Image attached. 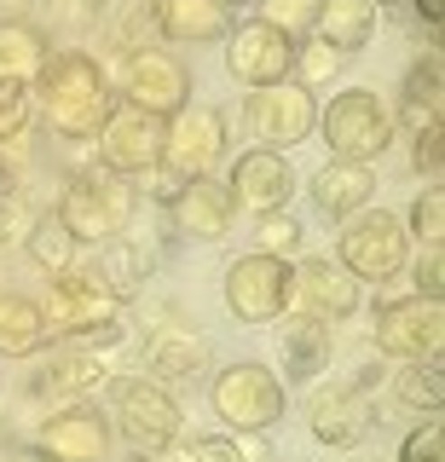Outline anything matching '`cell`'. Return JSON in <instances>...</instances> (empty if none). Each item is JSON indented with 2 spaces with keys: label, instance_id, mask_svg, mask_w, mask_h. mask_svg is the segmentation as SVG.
<instances>
[{
  "label": "cell",
  "instance_id": "cell-1",
  "mask_svg": "<svg viewBox=\"0 0 445 462\" xmlns=\"http://www.w3.org/2000/svg\"><path fill=\"white\" fill-rule=\"evenodd\" d=\"M35 93H41L47 127L59 139H76V144L98 139V127L116 110V87H110L105 64L93 52H52L35 76Z\"/></svg>",
  "mask_w": 445,
  "mask_h": 462
},
{
  "label": "cell",
  "instance_id": "cell-2",
  "mask_svg": "<svg viewBox=\"0 0 445 462\" xmlns=\"http://www.w3.org/2000/svg\"><path fill=\"white\" fill-rule=\"evenodd\" d=\"M41 312H47L52 336H64L70 346H81V353H105V346L122 341V300L110 295L93 272H76V266L59 272L52 289H47V300H41Z\"/></svg>",
  "mask_w": 445,
  "mask_h": 462
},
{
  "label": "cell",
  "instance_id": "cell-3",
  "mask_svg": "<svg viewBox=\"0 0 445 462\" xmlns=\"http://www.w3.org/2000/svg\"><path fill=\"white\" fill-rule=\"evenodd\" d=\"M312 134L324 139L329 162H376L387 144H394V110L370 87H348V93H336L319 110Z\"/></svg>",
  "mask_w": 445,
  "mask_h": 462
},
{
  "label": "cell",
  "instance_id": "cell-4",
  "mask_svg": "<svg viewBox=\"0 0 445 462\" xmlns=\"http://www.w3.org/2000/svg\"><path fill=\"white\" fill-rule=\"evenodd\" d=\"M134 185H122V173L98 168V173H76V180L64 185L59 197V220L70 226V237L76 243H110L127 231V214H134Z\"/></svg>",
  "mask_w": 445,
  "mask_h": 462
},
{
  "label": "cell",
  "instance_id": "cell-5",
  "mask_svg": "<svg viewBox=\"0 0 445 462\" xmlns=\"http://www.w3.org/2000/svg\"><path fill=\"white\" fill-rule=\"evenodd\" d=\"M110 416H116L122 439L134 445L139 457H156L180 439V404L162 382H151V375H116V382H110Z\"/></svg>",
  "mask_w": 445,
  "mask_h": 462
},
{
  "label": "cell",
  "instance_id": "cell-6",
  "mask_svg": "<svg viewBox=\"0 0 445 462\" xmlns=\"http://www.w3.org/2000/svg\"><path fill=\"white\" fill-rule=\"evenodd\" d=\"M405 249H411L405 220L387 214V208L348 214V220H341V237H336V260L353 272V278H370V283L394 278V272L405 266Z\"/></svg>",
  "mask_w": 445,
  "mask_h": 462
},
{
  "label": "cell",
  "instance_id": "cell-7",
  "mask_svg": "<svg viewBox=\"0 0 445 462\" xmlns=\"http://www.w3.org/2000/svg\"><path fill=\"white\" fill-rule=\"evenodd\" d=\"M209 399H214V416H220L226 428H237V433H261V428H272L283 416V382L266 365L220 370L214 387H209Z\"/></svg>",
  "mask_w": 445,
  "mask_h": 462
},
{
  "label": "cell",
  "instance_id": "cell-8",
  "mask_svg": "<svg viewBox=\"0 0 445 462\" xmlns=\"http://www.w3.org/2000/svg\"><path fill=\"white\" fill-rule=\"evenodd\" d=\"M226 307L237 324H278L290 312V260L278 254H243L226 266Z\"/></svg>",
  "mask_w": 445,
  "mask_h": 462
},
{
  "label": "cell",
  "instance_id": "cell-9",
  "mask_svg": "<svg viewBox=\"0 0 445 462\" xmlns=\"http://www.w3.org/2000/svg\"><path fill=\"white\" fill-rule=\"evenodd\" d=\"M122 105H134V110H151V116H174L180 105H191V69L180 64L174 52H162V47H139V52H127L122 58Z\"/></svg>",
  "mask_w": 445,
  "mask_h": 462
},
{
  "label": "cell",
  "instance_id": "cell-10",
  "mask_svg": "<svg viewBox=\"0 0 445 462\" xmlns=\"http://www.w3.org/2000/svg\"><path fill=\"white\" fill-rule=\"evenodd\" d=\"M370 341L376 353L399 358V365H416V358H440V341H445V312L440 300L428 295H405V300H387L370 324Z\"/></svg>",
  "mask_w": 445,
  "mask_h": 462
},
{
  "label": "cell",
  "instance_id": "cell-11",
  "mask_svg": "<svg viewBox=\"0 0 445 462\" xmlns=\"http://www.w3.org/2000/svg\"><path fill=\"white\" fill-rule=\"evenodd\" d=\"M249 134L261 139V151H290L312 134L319 122V98L307 93L301 81H272V87H255L249 93Z\"/></svg>",
  "mask_w": 445,
  "mask_h": 462
},
{
  "label": "cell",
  "instance_id": "cell-12",
  "mask_svg": "<svg viewBox=\"0 0 445 462\" xmlns=\"http://www.w3.org/2000/svg\"><path fill=\"white\" fill-rule=\"evenodd\" d=\"M220 156H226V116L214 105H180L168 116L162 162L174 168L180 180H209Z\"/></svg>",
  "mask_w": 445,
  "mask_h": 462
},
{
  "label": "cell",
  "instance_id": "cell-13",
  "mask_svg": "<svg viewBox=\"0 0 445 462\" xmlns=\"http://www.w3.org/2000/svg\"><path fill=\"white\" fill-rule=\"evenodd\" d=\"M162 139H168V122L151 110H134V105H116L110 110V122L98 127V168L122 173V180H134V173H145L151 162H162Z\"/></svg>",
  "mask_w": 445,
  "mask_h": 462
},
{
  "label": "cell",
  "instance_id": "cell-14",
  "mask_svg": "<svg viewBox=\"0 0 445 462\" xmlns=\"http://www.w3.org/2000/svg\"><path fill=\"white\" fill-rule=\"evenodd\" d=\"M35 462H110V422L93 404H59L35 428Z\"/></svg>",
  "mask_w": 445,
  "mask_h": 462
},
{
  "label": "cell",
  "instance_id": "cell-15",
  "mask_svg": "<svg viewBox=\"0 0 445 462\" xmlns=\"http://www.w3.org/2000/svg\"><path fill=\"white\" fill-rule=\"evenodd\" d=\"M226 69H232L243 87L290 81V69H295V41L283 35V29L261 23V18L232 23V29H226Z\"/></svg>",
  "mask_w": 445,
  "mask_h": 462
},
{
  "label": "cell",
  "instance_id": "cell-16",
  "mask_svg": "<svg viewBox=\"0 0 445 462\" xmlns=\"http://www.w3.org/2000/svg\"><path fill=\"white\" fill-rule=\"evenodd\" d=\"M226 197H232V208L243 214H278V208H290V197H295V168H290V156L283 151H243L232 173H226Z\"/></svg>",
  "mask_w": 445,
  "mask_h": 462
},
{
  "label": "cell",
  "instance_id": "cell-17",
  "mask_svg": "<svg viewBox=\"0 0 445 462\" xmlns=\"http://www.w3.org/2000/svg\"><path fill=\"white\" fill-rule=\"evenodd\" d=\"M290 307L324 318V324H341V318L358 307V278L341 260L312 254V260H301V266H290Z\"/></svg>",
  "mask_w": 445,
  "mask_h": 462
},
{
  "label": "cell",
  "instance_id": "cell-18",
  "mask_svg": "<svg viewBox=\"0 0 445 462\" xmlns=\"http://www.w3.org/2000/svg\"><path fill=\"white\" fill-rule=\"evenodd\" d=\"M312 433L329 445V451H348V445H358L370 433V422H376V411H370V393L358 382L348 387H324V393H312Z\"/></svg>",
  "mask_w": 445,
  "mask_h": 462
},
{
  "label": "cell",
  "instance_id": "cell-19",
  "mask_svg": "<svg viewBox=\"0 0 445 462\" xmlns=\"http://www.w3.org/2000/svg\"><path fill=\"white\" fill-rule=\"evenodd\" d=\"M168 214H174V226L185 231V237L197 243H220L226 231H232V197H226L220 180H185V191L168 202Z\"/></svg>",
  "mask_w": 445,
  "mask_h": 462
},
{
  "label": "cell",
  "instance_id": "cell-20",
  "mask_svg": "<svg viewBox=\"0 0 445 462\" xmlns=\"http://www.w3.org/2000/svg\"><path fill=\"white\" fill-rule=\"evenodd\" d=\"M151 12H156V35L185 41V47L226 41V29H232V6L226 0H151Z\"/></svg>",
  "mask_w": 445,
  "mask_h": 462
},
{
  "label": "cell",
  "instance_id": "cell-21",
  "mask_svg": "<svg viewBox=\"0 0 445 462\" xmlns=\"http://www.w3.org/2000/svg\"><path fill=\"white\" fill-rule=\"evenodd\" d=\"M209 370V341L197 329H151L145 375L151 382H197Z\"/></svg>",
  "mask_w": 445,
  "mask_h": 462
},
{
  "label": "cell",
  "instance_id": "cell-22",
  "mask_svg": "<svg viewBox=\"0 0 445 462\" xmlns=\"http://www.w3.org/2000/svg\"><path fill=\"white\" fill-rule=\"evenodd\" d=\"M370 191H376V173L370 162H324L312 173V202L329 220H348V214L370 208Z\"/></svg>",
  "mask_w": 445,
  "mask_h": 462
},
{
  "label": "cell",
  "instance_id": "cell-23",
  "mask_svg": "<svg viewBox=\"0 0 445 462\" xmlns=\"http://www.w3.org/2000/svg\"><path fill=\"white\" fill-rule=\"evenodd\" d=\"M382 6L376 0H319V18H312V35L336 52H358L376 41Z\"/></svg>",
  "mask_w": 445,
  "mask_h": 462
},
{
  "label": "cell",
  "instance_id": "cell-24",
  "mask_svg": "<svg viewBox=\"0 0 445 462\" xmlns=\"http://www.w3.org/2000/svg\"><path fill=\"white\" fill-rule=\"evenodd\" d=\"M329 346H336V336H329L324 318H312V312H283V324H278V358H283V370H290L295 382H307L312 370L329 365Z\"/></svg>",
  "mask_w": 445,
  "mask_h": 462
},
{
  "label": "cell",
  "instance_id": "cell-25",
  "mask_svg": "<svg viewBox=\"0 0 445 462\" xmlns=\"http://www.w3.org/2000/svg\"><path fill=\"white\" fill-rule=\"evenodd\" d=\"M440 105H445V69H440V52H428L411 64L405 87H399V122H405V134L440 127Z\"/></svg>",
  "mask_w": 445,
  "mask_h": 462
},
{
  "label": "cell",
  "instance_id": "cell-26",
  "mask_svg": "<svg viewBox=\"0 0 445 462\" xmlns=\"http://www.w3.org/2000/svg\"><path fill=\"white\" fill-rule=\"evenodd\" d=\"M47 312H41V300L18 295V289H6L0 295V358H30L47 346Z\"/></svg>",
  "mask_w": 445,
  "mask_h": 462
},
{
  "label": "cell",
  "instance_id": "cell-27",
  "mask_svg": "<svg viewBox=\"0 0 445 462\" xmlns=\"http://www.w3.org/2000/svg\"><path fill=\"white\" fill-rule=\"evenodd\" d=\"M93 278L105 283L116 300H134L139 289H145V278H151V249H145V243H134V237H110V243H98V266H93Z\"/></svg>",
  "mask_w": 445,
  "mask_h": 462
},
{
  "label": "cell",
  "instance_id": "cell-28",
  "mask_svg": "<svg viewBox=\"0 0 445 462\" xmlns=\"http://www.w3.org/2000/svg\"><path fill=\"white\" fill-rule=\"evenodd\" d=\"M98 382H105V358H98V353H81V346H70V341H64V353H52L47 365H41L35 393L76 399V393H88V387H98Z\"/></svg>",
  "mask_w": 445,
  "mask_h": 462
},
{
  "label": "cell",
  "instance_id": "cell-29",
  "mask_svg": "<svg viewBox=\"0 0 445 462\" xmlns=\"http://www.w3.org/2000/svg\"><path fill=\"white\" fill-rule=\"evenodd\" d=\"M52 58L47 35L30 23H0V81H23L30 87L41 76V64Z\"/></svg>",
  "mask_w": 445,
  "mask_h": 462
},
{
  "label": "cell",
  "instance_id": "cell-30",
  "mask_svg": "<svg viewBox=\"0 0 445 462\" xmlns=\"http://www.w3.org/2000/svg\"><path fill=\"white\" fill-rule=\"evenodd\" d=\"M23 243H30V260H35L41 272H52V278L76 266V249H81V243L70 237V226L59 220V214H41V220L30 226V237H23Z\"/></svg>",
  "mask_w": 445,
  "mask_h": 462
},
{
  "label": "cell",
  "instance_id": "cell-31",
  "mask_svg": "<svg viewBox=\"0 0 445 462\" xmlns=\"http://www.w3.org/2000/svg\"><path fill=\"white\" fill-rule=\"evenodd\" d=\"M394 393H399V404H411V411L440 416V404H445L440 358H416V365H405V370H399V382H394Z\"/></svg>",
  "mask_w": 445,
  "mask_h": 462
},
{
  "label": "cell",
  "instance_id": "cell-32",
  "mask_svg": "<svg viewBox=\"0 0 445 462\" xmlns=\"http://www.w3.org/2000/svg\"><path fill=\"white\" fill-rule=\"evenodd\" d=\"M405 237H416L422 249H440V243H445V191H440V185H422V197L411 202Z\"/></svg>",
  "mask_w": 445,
  "mask_h": 462
},
{
  "label": "cell",
  "instance_id": "cell-33",
  "mask_svg": "<svg viewBox=\"0 0 445 462\" xmlns=\"http://www.w3.org/2000/svg\"><path fill=\"white\" fill-rule=\"evenodd\" d=\"M341 58H348V52L324 47L319 35H312V41H295V69H290V81H301V87H307V93H312V87H319V81H329V76H336V69H341Z\"/></svg>",
  "mask_w": 445,
  "mask_h": 462
},
{
  "label": "cell",
  "instance_id": "cell-34",
  "mask_svg": "<svg viewBox=\"0 0 445 462\" xmlns=\"http://www.w3.org/2000/svg\"><path fill=\"white\" fill-rule=\"evenodd\" d=\"M35 220H41V208L30 202V191H23V185H0V249H6V243H23Z\"/></svg>",
  "mask_w": 445,
  "mask_h": 462
},
{
  "label": "cell",
  "instance_id": "cell-35",
  "mask_svg": "<svg viewBox=\"0 0 445 462\" xmlns=\"http://www.w3.org/2000/svg\"><path fill=\"white\" fill-rule=\"evenodd\" d=\"M255 249L261 254H278V260H290L301 249V220L290 208H278V214H261V226H255Z\"/></svg>",
  "mask_w": 445,
  "mask_h": 462
},
{
  "label": "cell",
  "instance_id": "cell-36",
  "mask_svg": "<svg viewBox=\"0 0 445 462\" xmlns=\"http://www.w3.org/2000/svg\"><path fill=\"white\" fill-rule=\"evenodd\" d=\"M312 18H319V0H261V23L283 29L290 41L312 35Z\"/></svg>",
  "mask_w": 445,
  "mask_h": 462
},
{
  "label": "cell",
  "instance_id": "cell-37",
  "mask_svg": "<svg viewBox=\"0 0 445 462\" xmlns=\"http://www.w3.org/2000/svg\"><path fill=\"white\" fill-rule=\"evenodd\" d=\"M156 29V12H151V0H122V12L110 18V41L127 52H139L145 47V35Z\"/></svg>",
  "mask_w": 445,
  "mask_h": 462
},
{
  "label": "cell",
  "instance_id": "cell-38",
  "mask_svg": "<svg viewBox=\"0 0 445 462\" xmlns=\"http://www.w3.org/2000/svg\"><path fill=\"white\" fill-rule=\"evenodd\" d=\"M30 134V87L23 81H0V151L12 139Z\"/></svg>",
  "mask_w": 445,
  "mask_h": 462
},
{
  "label": "cell",
  "instance_id": "cell-39",
  "mask_svg": "<svg viewBox=\"0 0 445 462\" xmlns=\"http://www.w3.org/2000/svg\"><path fill=\"white\" fill-rule=\"evenodd\" d=\"M399 462H445V428L434 422V416H428V422L399 445Z\"/></svg>",
  "mask_w": 445,
  "mask_h": 462
},
{
  "label": "cell",
  "instance_id": "cell-40",
  "mask_svg": "<svg viewBox=\"0 0 445 462\" xmlns=\"http://www.w3.org/2000/svg\"><path fill=\"white\" fill-rule=\"evenodd\" d=\"M134 180H139V191H145L151 202H162V208H168V202H174V197L185 191V180H180V173L168 168V162H151L145 173H134Z\"/></svg>",
  "mask_w": 445,
  "mask_h": 462
},
{
  "label": "cell",
  "instance_id": "cell-41",
  "mask_svg": "<svg viewBox=\"0 0 445 462\" xmlns=\"http://www.w3.org/2000/svg\"><path fill=\"white\" fill-rule=\"evenodd\" d=\"M411 283H416V295L440 300L445 295V254L440 249H422V254H416V266H411Z\"/></svg>",
  "mask_w": 445,
  "mask_h": 462
},
{
  "label": "cell",
  "instance_id": "cell-42",
  "mask_svg": "<svg viewBox=\"0 0 445 462\" xmlns=\"http://www.w3.org/2000/svg\"><path fill=\"white\" fill-rule=\"evenodd\" d=\"M440 127H428V134H411V168L422 173V180H440Z\"/></svg>",
  "mask_w": 445,
  "mask_h": 462
},
{
  "label": "cell",
  "instance_id": "cell-43",
  "mask_svg": "<svg viewBox=\"0 0 445 462\" xmlns=\"http://www.w3.org/2000/svg\"><path fill=\"white\" fill-rule=\"evenodd\" d=\"M197 462H249L237 451V439H197V451H191Z\"/></svg>",
  "mask_w": 445,
  "mask_h": 462
},
{
  "label": "cell",
  "instance_id": "cell-44",
  "mask_svg": "<svg viewBox=\"0 0 445 462\" xmlns=\"http://www.w3.org/2000/svg\"><path fill=\"white\" fill-rule=\"evenodd\" d=\"M416 12H422V23H428V29H440V18H445V0H416Z\"/></svg>",
  "mask_w": 445,
  "mask_h": 462
},
{
  "label": "cell",
  "instance_id": "cell-45",
  "mask_svg": "<svg viewBox=\"0 0 445 462\" xmlns=\"http://www.w3.org/2000/svg\"><path fill=\"white\" fill-rule=\"evenodd\" d=\"M0 185H12V173H6V151H0Z\"/></svg>",
  "mask_w": 445,
  "mask_h": 462
},
{
  "label": "cell",
  "instance_id": "cell-46",
  "mask_svg": "<svg viewBox=\"0 0 445 462\" xmlns=\"http://www.w3.org/2000/svg\"><path fill=\"white\" fill-rule=\"evenodd\" d=\"M226 6H232V0H226ZM237 6H261V0H237Z\"/></svg>",
  "mask_w": 445,
  "mask_h": 462
},
{
  "label": "cell",
  "instance_id": "cell-47",
  "mask_svg": "<svg viewBox=\"0 0 445 462\" xmlns=\"http://www.w3.org/2000/svg\"><path fill=\"white\" fill-rule=\"evenodd\" d=\"M0 439H6V411H0Z\"/></svg>",
  "mask_w": 445,
  "mask_h": 462
},
{
  "label": "cell",
  "instance_id": "cell-48",
  "mask_svg": "<svg viewBox=\"0 0 445 462\" xmlns=\"http://www.w3.org/2000/svg\"><path fill=\"white\" fill-rule=\"evenodd\" d=\"M376 6H394V0H376Z\"/></svg>",
  "mask_w": 445,
  "mask_h": 462
},
{
  "label": "cell",
  "instance_id": "cell-49",
  "mask_svg": "<svg viewBox=\"0 0 445 462\" xmlns=\"http://www.w3.org/2000/svg\"><path fill=\"white\" fill-rule=\"evenodd\" d=\"M134 462H145V457H134Z\"/></svg>",
  "mask_w": 445,
  "mask_h": 462
}]
</instances>
